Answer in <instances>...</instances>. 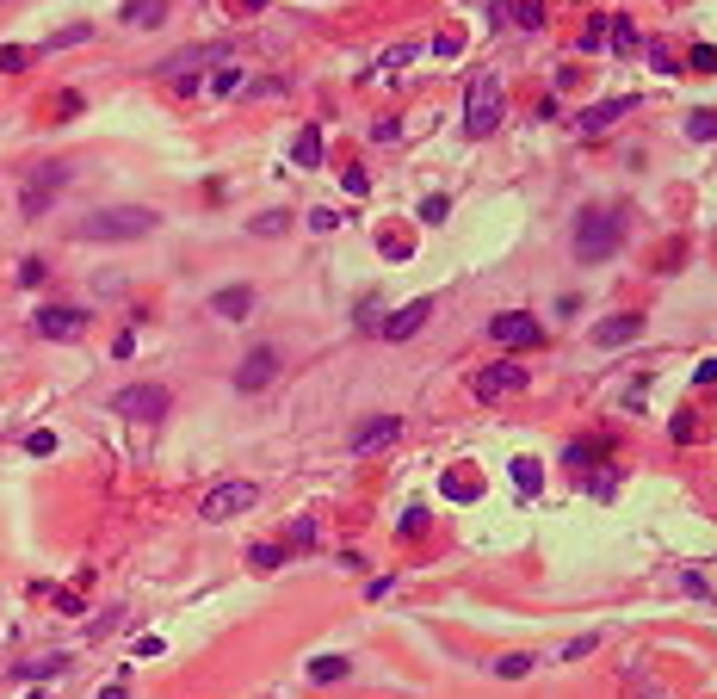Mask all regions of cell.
Listing matches in <instances>:
<instances>
[{"label": "cell", "mask_w": 717, "mask_h": 699, "mask_svg": "<svg viewBox=\"0 0 717 699\" xmlns=\"http://www.w3.org/2000/svg\"><path fill=\"white\" fill-rule=\"evenodd\" d=\"M693 384H699V390H712V384H717V359H705V365L693 372Z\"/></svg>", "instance_id": "obj_44"}, {"label": "cell", "mask_w": 717, "mask_h": 699, "mask_svg": "<svg viewBox=\"0 0 717 699\" xmlns=\"http://www.w3.org/2000/svg\"><path fill=\"white\" fill-rule=\"evenodd\" d=\"M532 663H538V656H526V650H519V656H501V663H495V675H501V681H519V675H532Z\"/></svg>", "instance_id": "obj_30"}, {"label": "cell", "mask_w": 717, "mask_h": 699, "mask_svg": "<svg viewBox=\"0 0 717 699\" xmlns=\"http://www.w3.org/2000/svg\"><path fill=\"white\" fill-rule=\"evenodd\" d=\"M131 353H137V335H131V328H124V335H118V341H111V359H131Z\"/></svg>", "instance_id": "obj_43"}, {"label": "cell", "mask_w": 717, "mask_h": 699, "mask_svg": "<svg viewBox=\"0 0 717 699\" xmlns=\"http://www.w3.org/2000/svg\"><path fill=\"white\" fill-rule=\"evenodd\" d=\"M161 650H168V644H161V637H155V631H149V637H137V644H131V656H137V663H155V656H161Z\"/></svg>", "instance_id": "obj_34"}, {"label": "cell", "mask_w": 717, "mask_h": 699, "mask_svg": "<svg viewBox=\"0 0 717 699\" xmlns=\"http://www.w3.org/2000/svg\"><path fill=\"white\" fill-rule=\"evenodd\" d=\"M93 37V25H63V32L44 37V56H56V50H74V44H87Z\"/></svg>", "instance_id": "obj_22"}, {"label": "cell", "mask_w": 717, "mask_h": 699, "mask_svg": "<svg viewBox=\"0 0 717 699\" xmlns=\"http://www.w3.org/2000/svg\"><path fill=\"white\" fill-rule=\"evenodd\" d=\"M87 322H93V310H81V304H44L32 316V328L44 341H74V335H87Z\"/></svg>", "instance_id": "obj_9"}, {"label": "cell", "mask_w": 717, "mask_h": 699, "mask_svg": "<svg viewBox=\"0 0 717 699\" xmlns=\"http://www.w3.org/2000/svg\"><path fill=\"white\" fill-rule=\"evenodd\" d=\"M229 93H241V69H217L210 74V100H229Z\"/></svg>", "instance_id": "obj_29"}, {"label": "cell", "mask_w": 717, "mask_h": 699, "mask_svg": "<svg viewBox=\"0 0 717 699\" xmlns=\"http://www.w3.org/2000/svg\"><path fill=\"white\" fill-rule=\"evenodd\" d=\"M427 316H433V297H414V304H402V310L383 316V322H377V335H383V341H409V335H421V328H427Z\"/></svg>", "instance_id": "obj_12"}, {"label": "cell", "mask_w": 717, "mask_h": 699, "mask_svg": "<svg viewBox=\"0 0 717 699\" xmlns=\"http://www.w3.org/2000/svg\"><path fill=\"white\" fill-rule=\"evenodd\" d=\"M421 526H427V508H409V514H402V539H414Z\"/></svg>", "instance_id": "obj_41"}, {"label": "cell", "mask_w": 717, "mask_h": 699, "mask_svg": "<svg viewBox=\"0 0 717 699\" xmlns=\"http://www.w3.org/2000/svg\"><path fill=\"white\" fill-rule=\"evenodd\" d=\"M433 56H458V32H440V37H433Z\"/></svg>", "instance_id": "obj_45"}, {"label": "cell", "mask_w": 717, "mask_h": 699, "mask_svg": "<svg viewBox=\"0 0 717 699\" xmlns=\"http://www.w3.org/2000/svg\"><path fill=\"white\" fill-rule=\"evenodd\" d=\"M625 229H631V217H625L618 205H587L576 217V236H569V242H576V260H581V267L613 260L618 248H625Z\"/></svg>", "instance_id": "obj_1"}, {"label": "cell", "mask_w": 717, "mask_h": 699, "mask_svg": "<svg viewBox=\"0 0 717 699\" xmlns=\"http://www.w3.org/2000/svg\"><path fill=\"white\" fill-rule=\"evenodd\" d=\"M291 539H297V545H315V520H291Z\"/></svg>", "instance_id": "obj_46"}, {"label": "cell", "mask_w": 717, "mask_h": 699, "mask_svg": "<svg viewBox=\"0 0 717 699\" xmlns=\"http://www.w3.org/2000/svg\"><path fill=\"white\" fill-rule=\"evenodd\" d=\"M396 440H402V421L396 415H365L359 421V427H353V433H346V452H383V446H396Z\"/></svg>", "instance_id": "obj_10"}, {"label": "cell", "mask_w": 717, "mask_h": 699, "mask_svg": "<svg viewBox=\"0 0 717 699\" xmlns=\"http://www.w3.org/2000/svg\"><path fill=\"white\" fill-rule=\"evenodd\" d=\"M309 229H322V236L341 229V210H309Z\"/></svg>", "instance_id": "obj_38"}, {"label": "cell", "mask_w": 717, "mask_h": 699, "mask_svg": "<svg viewBox=\"0 0 717 699\" xmlns=\"http://www.w3.org/2000/svg\"><path fill=\"white\" fill-rule=\"evenodd\" d=\"M668 433H674V440H681V446H686V440L699 433V421H693V415H674V427H668Z\"/></svg>", "instance_id": "obj_40"}, {"label": "cell", "mask_w": 717, "mask_h": 699, "mask_svg": "<svg viewBox=\"0 0 717 699\" xmlns=\"http://www.w3.org/2000/svg\"><path fill=\"white\" fill-rule=\"evenodd\" d=\"M346 675H353L346 656H309V681H315V687H334V681H346Z\"/></svg>", "instance_id": "obj_18"}, {"label": "cell", "mask_w": 717, "mask_h": 699, "mask_svg": "<svg viewBox=\"0 0 717 699\" xmlns=\"http://www.w3.org/2000/svg\"><path fill=\"white\" fill-rule=\"evenodd\" d=\"M341 186L353 199H365V192H372V174H365V168H341Z\"/></svg>", "instance_id": "obj_32"}, {"label": "cell", "mask_w": 717, "mask_h": 699, "mask_svg": "<svg viewBox=\"0 0 717 699\" xmlns=\"http://www.w3.org/2000/svg\"><path fill=\"white\" fill-rule=\"evenodd\" d=\"M241 13H266V0H241Z\"/></svg>", "instance_id": "obj_47"}, {"label": "cell", "mask_w": 717, "mask_h": 699, "mask_svg": "<svg viewBox=\"0 0 717 699\" xmlns=\"http://www.w3.org/2000/svg\"><path fill=\"white\" fill-rule=\"evenodd\" d=\"M25 699H50V694H44V687H37V694H25Z\"/></svg>", "instance_id": "obj_49"}, {"label": "cell", "mask_w": 717, "mask_h": 699, "mask_svg": "<svg viewBox=\"0 0 717 699\" xmlns=\"http://www.w3.org/2000/svg\"><path fill=\"white\" fill-rule=\"evenodd\" d=\"M291 161H297V168H322V124H304V131H297Z\"/></svg>", "instance_id": "obj_17"}, {"label": "cell", "mask_w": 717, "mask_h": 699, "mask_svg": "<svg viewBox=\"0 0 717 699\" xmlns=\"http://www.w3.org/2000/svg\"><path fill=\"white\" fill-rule=\"evenodd\" d=\"M155 229V210L142 205H100L74 223V242H142Z\"/></svg>", "instance_id": "obj_2"}, {"label": "cell", "mask_w": 717, "mask_h": 699, "mask_svg": "<svg viewBox=\"0 0 717 699\" xmlns=\"http://www.w3.org/2000/svg\"><path fill=\"white\" fill-rule=\"evenodd\" d=\"M44 273H50V267H44V260H37V254H32V260L19 267V285H44Z\"/></svg>", "instance_id": "obj_39"}, {"label": "cell", "mask_w": 717, "mask_h": 699, "mask_svg": "<svg viewBox=\"0 0 717 699\" xmlns=\"http://www.w3.org/2000/svg\"><path fill=\"white\" fill-rule=\"evenodd\" d=\"M532 378H526V365L519 359H495V365H482L477 378H470V396L477 403H495V396H513V390H526Z\"/></svg>", "instance_id": "obj_8"}, {"label": "cell", "mask_w": 717, "mask_h": 699, "mask_svg": "<svg viewBox=\"0 0 717 699\" xmlns=\"http://www.w3.org/2000/svg\"><path fill=\"white\" fill-rule=\"evenodd\" d=\"M63 186H69V168H63V161H37L32 174H25L19 210H25V217H44V210H50V199H56Z\"/></svg>", "instance_id": "obj_7"}, {"label": "cell", "mask_w": 717, "mask_h": 699, "mask_svg": "<svg viewBox=\"0 0 717 699\" xmlns=\"http://www.w3.org/2000/svg\"><path fill=\"white\" fill-rule=\"evenodd\" d=\"M686 137L693 142H717V112H693V118H686Z\"/></svg>", "instance_id": "obj_26"}, {"label": "cell", "mask_w": 717, "mask_h": 699, "mask_svg": "<svg viewBox=\"0 0 717 699\" xmlns=\"http://www.w3.org/2000/svg\"><path fill=\"white\" fill-rule=\"evenodd\" d=\"M260 501V490L247 483V477H229V483H217V490L199 501V520H210V526H223V520H236V514H247Z\"/></svg>", "instance_id": "obj_5"}, {"label": "cell", "mask_w": 717, "mask_h": 699, "mask_svg": "<svg viewBox=\"0 0 717 699\" xmlns=\"http://www.w3.org/2000/svg\"><path fill=\"white\" fill-rule=\"evenodd\" d=\"M440 490H445V501H477V495H482V477L458 464V471H445V477H440Z\"/></svg>", "instance_id": "obj_16"}, {"label": "cell", "mask_w": 717, "mask_h": 699, "mask_svg": "<svg viewBox=\"0 0 717 699\" xmlns=\"http://www.w3.org/2000/svg\"><path fill=\"white\" fill-rule=\"evenodd\" d=\"M291 229V210H260V217H247V236H285Z\"/></svg>", "instance_id": "obj_23"}, {"label": "cell", "mask_w": 717, "mask_h": 699, "mask_svg": "<svg viewBox=\"0 0 717 699\" xmlns=\"http://www.w3.org/2000/svg\"><path fill=\"white\" fill-rule=\"evenodd\" d=\"M508 19L519 25V32H538V25L550 19V6H545V0H513V13H508Z\"/></svg>", "instance_id": "obj_20"}, {"label": "cell", "mask_w": 717, "mask_h": 699, "mask_svg": "<svg viewBox=\"0 0 717 699\" xmlns=\"http://www.w3.org/2000/svg\"><path fill=\"white\" fill-rule=\"evenodd\" d=\"M32 56H37V50H25V44H0V74L32 69Z\"/></svg>", "instance_id": "obj_24"}, {"label": "cell", "mask_w": 717, "mask_h": 699, "mask_svg": "<svg viewBox=\"0 0 717 699\" xmlns=\"http://www.w3.org/2000/svg\"><path fill=\"white\" fill-rule=\"evenodd\" d=\"M501 112H508V87H501V74H495V69L470 74V87H464V137H495Z\"/></svg>", "instance_id": "obj_3"}, {"label": "cell", "mask_w": 717, "mask_h": 699, "mask_svg": "<svg viewBox=\"0 0 717 699\" xmlns=\"http://www.w3.org/2000/svg\"><path fill=\"white\" fill-rule=\"evenodd\" d=\"M100 699H131V694H124V687H105V694Z\"/></svg>", "instance_id": "obj_48"}, {"label": "cell", "mask_w": 717, "mask_h": 699, "mask_svg": "<svg viewBox=\"0 0 717 699\" xmlns=\"http://www.w3.org/2000/svg\"><path fill=\"white\" fill-rule=\"evenodd\" d=\"M606 32H613V25H606V19H594V25L581 32V50H600V44H606Z\"/></svg>", "instance_id": "obj_37"}, {"label": "cell", "mask_w": 717, "mask_h": 699, "mask_svg": "<svg viewBox=\"0 0 717 699\" xmlns=\"http://www.w3.org/2000/svg\"><path fill=\"white\" fill-rule=\"evenodd\" d=\"M372 137H377V142H390V137H402V124H396V118H377Z\"/></svg>", "instance_id": "obj_42"}, {"label": "cell", "mask_w": 717, "mask_h": 699, "mask_svg": "<svg viewBox=\"0 0 717 699\" xmlns=\"http://www.w3.org/2000/svg\"><path fill=\"white\" fill-rule=\"evenodd\" d=\"M254 304H260V291H254V285H223V291H210V310L223 316V322H247V316H254Z\"/></svg>", "instance_id": "obj_14"}, {"label": "cell", "mask_w": 717, "mask_h": 699, "mask_svg": "<svg viewBox=\"0 0 717 699\" xmlns=\"http://www.w3.org/2000/svg\"><path fill=\"white\" fill-rule=\"evenodd\" d=\"M377 254H383V260H409L414 242H409V236H396V229H383V236H377Z\"/></svg>", "instance_id": "obj_25"}, {"label": "cell", "mask_w": 717, "mask_h": 699, "mask_svg": "<svg viewBox=\"0 0 717 699\" xmlns=\"http://www.w3.org/2000/svg\"><path fill=\"white\" fill-rule=\"evenodd\" d=\"M273 378H278V347H254V353L236 365V378H229V384H236L241 396H254V390H266Z\"/></svg>", "instance_id": "obj_11"}, {"label": "cell", "mask_w": 717, "mask_h": 699, "mask_svg": "<svg viewBox=\"0 0 717 699\" xmlns=\"http://www.w3.org/2000/svg\"><path fill=\"white\" fill-rule=\"evenodd\" d=\"M445 210H451V199H445V192L421 199V223H445Z\"/></svg>", "instance_id": "obj_33"}, {"label": "cell", "mask_w": 717, "mask_h": 699, "mask_svg": "<svg viewBox=\"0 0 717 699\" xmlns=\"http://www.w3.org/2000/svg\"><path fill=\"white\" fill-rule=\"evenodd\" d=\"M247 563H254V569H278V563H285V545H273V539H266V545H247Z\"/></svg>", "instance_id": "obj_28"}, {"label": "cell", "mask_w": 717, "mask_h": 699, "mask_svg": "<svg viewBox=\"0 0 717 699\" xmlns=\"http://www.w3.org/2000/svg\"><path fill=\"white\" fill-rule=\"evenodd\" d=\"M168 403H173L168 384H124L118 396H111V409H118L124 421H149V427L168 421Z\"/></svg>", "instance_id": "obj_6"}, {"label": "cell", "mask_w": 717, "mask_h": 699, "mask_svg": "<svg viewBox=\"0 0 717 699\" xmlns=\"http://www.w3.org/2000/svg\"><path fill=\"white\" fill-rule=\"evenodd\" d=\"M538 483H545V464H538V458H513V490L538 495Z\"/></svg>", "instance_id": "obj_19"}, {"label": "cell", "mask_w": 717, "mask_h": 699, "mask_svg": "<svg viewBox=\"0 0 717 699\" xmlns=\"http://www.w3.org/2000/svg\"><path fill=\"white\" fill-rule=\"evenodd\" d=\"M637 105H644V100H637V93H618V100L594 105V112H581V118H576V131H581V137H600V131H613L618 118H631Z\"/></svg>", "instance_id": "obj_13"}, {"label": "cell", "mask_w": 717, "mask_h": 699, "mask_svg": "<svg viewBox=\"0 0 717 699\" xmlns=\"http://www.w3.org/2000/svg\"><path fill=\"white\" fill-rule=\"evenodd\" d=\"M168 6L161 0H124V25H161Z\"/></svg>", "instance_id": "obj_21"}, {"label": "cell", "mask_w": 717, "mask_h": 699, "mask_svg": "<svg viewBox=\"0 0 717 699\" xmlns=\"http://www.w3.org/2000/svg\"><path fill=\"white\" fill-rule=\"evenodd\" d=\"M625 341H644V316H637V310L594 322V347H625Z\"/></svg>", "instance_id": "obj_15"}, {"label": "cell", "mask_w": 717, "mask_h": 699, "mask_svg": "<svg viewBox=\"0 0 717 699\" xmlns=\"http://www.w3.org/2000/svg\"><path fill=\"white\" fill-rule=\"evenodd\" d=\"M606 37H613L618 56H637V25H631V19H613V32H606Z\"/></svg>", "instance_id": "obj_27"}, {"label": "cell", "mask_w": 717, "mask_h": 699, "mask_svg": "<svg viewBox=\"0 0 717 699\" xmlns=\"http://www.w3.org/2000/svg\"><path fill=\"white\" fill-rule=\"evenodd\" d=\"M693 69H699V74H717V50H712V44H693Z\"/></svg>", "instance_id": "obj_35"}, {"label": "cell", "mask_w": 717, "mask_h": 699, "mask_svg": "<svg viewBox=\"0 0 717 699\" xmlns=\"http://www.w3.org/2000/svg\"><path fill=\"white\" fill-rule=\"evenodd\" d=\"M25 452H32V458H50V452H56V433H50V427L25 433Z\"/></svg>", "instance_id": "obj_31"}, {"label": "cell", "mask_w": 717, "mask_h": 699, "mask_svg": "<svg viewBox=\"0 0 717 699\" xmlns=\"http://www.w3.org/2000/svg\"><path fill=\"white\" fill-rule=\"evenodd\" d=\"M489 341L508 347V353H532V347H545V322L532 310H501L489 322Z\"/></svg>", "instance_id": "obj_4"}, {"label": "cell", "mask_w": 717, "mask_h": 699, "mask_svg": "<svg viewBox=\"0 0 717 699\" xmlns=\"http://www.w3.org/2000/svg\"><path fill=\"white\" fill-rule=\"evenodd\" d=\"M81 105H87V100H81L74 87H69V93H56V118H81Z\"/></svg>", "instance_id": "obj_36"}]
</instances>
